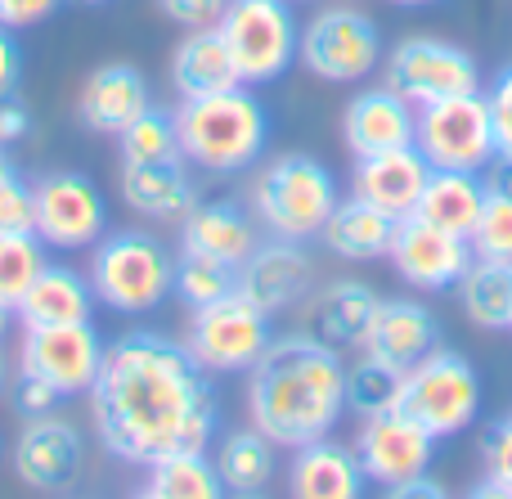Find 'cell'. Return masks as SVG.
I'll list each match as a JSON object with an SVG mask.
<instances>
[{"instance_id": "obj_1", "label": "cell", "mask_w": 512, "mask_h": 499, "mask_svg": "<svg viewBox=\"0 0 512 499\" xmlns=\"http://www.w3.org/2000/svg\"><path fill=\"white\" fill-rule=\"evenodd\" d=\"M99 441L113 459L149 468L176 450H207L216 437L212 374L167 333H122L90 387Z\"/></svg>"}, {"instance_id": "obj_2", "label": "cell", "mask_w": 512, "mask_h": 499, "mask_svg": "<svg viewBox=\"0 0 512 499\" xmlns=\"http://www.w3.org/2000/svg\"><path fill=\"white\" fill-rule=\"evenodd\" d=\"M346 360L337 347L310 338L306 329L270 338L261 360L248 369V414L252 428L274 446H310L333 437L346 414Z\"/></svg>"}, {"instance_id": "obj_3", "label": "cell", "mask_w": 512, "mask_h": 499, "mask_svg": "<svg viewBox=\"0 0 512 499\" xmlns=\"http://www.w3.org/2000/svg\"><path fill=\"white\" fill-rule=\"evenodd\" d=\"M176 131L180 158L189 167L212 171V176H239V171L256 167V158L265 153L270 117L248 86H230L216 95L180 99Z\"/></svg>"}, {"instance_id": "obj_4", "label": "cell", "mask_w": 512, "mask_h": 499, "mask_svg": "<svg viewBox=\"0 0 512 499\" xmlns=\"http://www.w3.org/2000/svg\"><path fill=\"white\" fill-rule=\"evenodd\" d=\"M337 203H342L337 176L310 153H279L265 167H256L248 185V207L270 239H319Z\"/></svg>"}, {"instance_id": "obj_5", "label": "cell", "mask_w": 512, "mask_h": 499, "mask_svg": "<svg viewBox=\"0 0 512 499\" xmlns=\"http://www.w3.org/2000/svg\"><path fill=\"white\" fill-rule=\"evenodd\" d=\"M90 288L117 315H149L176 293V257L149 230H108L90 248Z\"/></svg>"}, {"instance_id": "obj_6", "label": "cell", "mask_w": 512, "mask_h": 499, "mask_svg": "<svg viewBox=\"0 0 512 499\" xmlns=\"http://www.w3.org/2000/svg\"><path fill=\"white\" fill-rule=\"evenodd\" d=\"M396 410H405L414 423H423L436 441L463 437L481 414V374L472 369L468 356L436 347L414 369H405Z\"/></svg>"}, {"instance_id": "obj_7", "label": "cell", "mask_w": 512, "mask_h": 499, "mask_svg": "<svg viewBox=\"0 0 512 499\" xmlns=\"http://www.w3.org/2000/svg\"><path fill=\"white\" fill-rule=\"evenodd\" d=\"M382 32L355 0L328 5L301 27L297 63L328 86H360L382 68Z\"/></svg>"}, {"instance_id": "obj_8", "label": "cell", "mask_w": 512, "mask_h": 499, "mask_svg": "<svg viewBox=\"0 0 512 499\" xmlns=\"http://www.w3.org/2000/svg\"><path fill=\"white\" fill-rule=\"evenodd\" d=\"M221 36L234 54L243 86H270L297 63V18L292 0H225Z\"/></svg>"}, {"instance_id": "obj_9", "label": "cell", "mask_w": 512, "mask_h": 499, "mask_svg": "<svg viewBox=\"0 0 512 499\" xmlns=\"http://www.w3.org/2000/svg\"><path fill=\"white\" fill-rule=\"evenodd\" d=\"M414 144L432 162V171H486V162L499 153L486 90H468V95L423 104L418 108Z\"/></svg>"}, {"instance_id": "obj_10", "label": "cell", "mask_w": 512, "mask_h": 499, "mask_svg": "<svg viewBox=\"0 0 512 499\" xmlns=\"http://www.w3.org/2000/svg\"><path fill=\"white\" fill-rule=\"evenodd\" d=\"M270 315L252 306L243 293H230L221 302H207L189 311L185 324V351L207 369V374H248L270 347Z\"/></svg>"}, {"instance_id": "obj_11", "label": "cell", "mask_w": 512, "mask_h": 499, "mask_svg": "<svg viewBox=\"0 0 512 499\" xmlns=\"http://www.w3.org/2000/svg\"><path fill=\"white\" fill-rule=\"evenodd\" d=\"M382 86L405 95L414 108L436 104L450 95L481 90V68L463 45L441 36H405L382 54Z\"/></svg>"}, {"instance_id": "obj_12", "label": "cell", "mask_w": 512, "mask_h": 499, "mask_svg": "<svg viewBox=\"0 0 512 499\" xmlns=\"http://www.w3.org/2000/svg\"><path fill=\"white\" fill-rule=\"evenodd\" d=\"M36 239L54 252L95 248L108 234V203L86 171H45L32 185Z\"/></svg>"}, {"instance_id": "obj_13", "label": "cell", "mask_w": 512, "mask_h": 499, "mask_svg": "<svg viewBox=\"0 0 512 499\" xmlns=\"http://www.w3.org/2000/svg\"><path fill=\"white\" fill-rule=\"evenodd\" d=\"M108 342L99 338L95 320L86 324H45V329H23L18 342V369L45 378L54 392L68 396H90L104 365Z\"/></svg>"}, {"instance_id": "obj_14", "label": "cell", "mask_w": 512, "mask_h": 499, "mask_svg": "<svg viewBox=\"0 0 512 499\" xmlns=\"http://www.w3.org/2000/svg\"><path fill=\"white\" fill-rule=\"evenodd\" d=\"M351 450L360 455L364 482H378L382 491L409 482V477H423L436 459V437L414 423L405 410H382L360 419V432H355Z\"/></svg>"}, {"instance_id": "obj_15", "label": "cell", "mask_w": 512, "mask_h": 499, "mask_svg": "<svg viewBox=\"0 0 512 499\" xmlns=\"http://www.w3.org/2000/svg\"><path fill=\"white\" fill-rule=\"evenodd\" d=\"M387 261L418 293H445V288H459V279L468 275L472 243L463 234L441 230V225H427L423 216H405V221H396Z\"/></svg>"}, {"instance_id": "obj_16", "label": "cell", "mask_w": 512, "mask_h": 499, "mask_svg": "<svg viewBox=\"0 0 512 499\" xmlns=\"http://www.w3.org/2000/svg\"><path fill=\"white\" fill-rule=\"evenodd\" d=\"M310 288H315V257L306 252V243H256V252L239 266V293L252 306H261L265 315L297 311Z\"/></svg>"}, {"instance_id": "obj_17", "label": "cell", "mask_w": 512, "mask_h": 499, "mask_svg": "<svg viewBox=\"0 0 512 499\" xmlns=\"http://www.w3.org/2000/svg\"><path fill=\"white\" fill-rule=\"evenodd\" d=\"M9 464L18 482L32 491H68L81 473V432L59 414L23 419Z\"/></svg>"}, {"instance_id": "obj_18", "label": "cell", "mask_w": 512, "mask_h": 499, "mask_svg": "<svg viewBox=\"0 0 512 499\" xmlns=\"http://www.w3.org/2000/svg\"><path fill=\"white\" fill-rule=\"evenodd\" d=\"M427 176H432V162L418 153V144L382 149V153H369V158H355L351 194L360 203L387 212L391 221H405V216H414L418 198H423Z\"/></svg>"}, {"instance_id": "obj_19", "label": "cell", "mask_w": 512, "mask_h": 499, "mask_svg": "<svg viewBox=\"0 0 512 499\" xmlns=\"http://www.w3.org/2000/svg\"><path fill=\"white\" fill-rule=\"evenodd\" d=\"M418 131V108L391 86H369L351 95L342 113V140L351 158H369L382 149H405L414 144Z\"/></svg>"}, {"instance_id": "obj_20", "label": "cell", "mask_w": 512, "mask_h": 499, "mask_svg": "<svg viewBox=\"0 0 512 499\" xmlns=\"http://www.w3.org/2000/svg\"><path fill=\"white\" fill-rule=\"evenodd\" d=\"M153 108L149 81L131 63H99L77 90V117L81 126H90L95 135H122L135 117H144Z\"/></svg>"}, {"instance_id": "obj_21", "label": "cell", "mask_w": 512, "mask_h": 499, "mask_svg": "<svg viewBox=\"0 0 512 499\" xmlns=\"http://www.w3.org/2000/svg\"><path fill=\"white\" fill-rule=\"evenodd\" d=\"M441 347V324L427 311L423 302H409V297H378V311H373L369 329L360 338L364 356H378L396 369H414L427 351Z\"/></svg>"}, {"instance_id": "obj_22", "label": "cell", "mask_w": 512, "mask_h": 499, "mask_svg": "<svg viewBox=\"0 0 512 499\" xmlns=\"http://www.w3.org/2000/svg\"><path fill=\"white\" fill-rule=\"evenodd\" d=\"M301 311V329L310 338L328 342V347H360L364 329H369L373 311H378V293L364 279H328L306 293Z\"/></svg>"}, {"instance_id": "obj_23", "label": "cell", "mask_w": 512, "mask_h": 499, "mask_svg": "<svg viewBox=\"0 0 512 499\" xmlns=\"http://www.w3.org/2000/svg\"><path fill=\"white\" fill-rule=\"evenodd\" d=\"M126 207L144 221L158 225H180L198 203L194 176H189L185 158H158V162H122L117 176Z\"/></svg>"}, {"instance_id": "obj_24", "label": "cell", "mask_w": 512, "mask_h": 499, "mask_svg": "<svg viewBox=\"0 0 512 499\" xmlns=\"http://www.w3.org/2000/svg\"><path fill=\"white\" fill-rule=\"evenodd\" d=\"M256 243H261V230H256L252 207L234 203V198L194 203V212L180 221V248L207 252V257L230 261V266H243L256 252Z\"/></svg>"}, {"instance_id": "obj_25", "label": "cell", "mask_w": 512, "mask_h": 499, "mask_svg": "<svg viewBox=\"0 0 512 499\" xmlns=\"http://www.w3.org/2000/svg\"><path fill=\"white\" fill-rule=\"evenodd\" d=\"M95 288L90 275H81L77 266H54L45 261V270L32 279V288L23 293V302L14 306V315L23 320V329H45V324H86L95 320Z\"/></svg>"}, {"instance_id": "obj_26", "label": "cell", "mask_w": 512, "mask_h": 499, "mask_svg": "<svg viewBox=\"0 0 512 499\" xmlns=\"http://www.w3.org/2000/svg\"><path fill=\"white\" fill-rule=\"evenodd\" d=\"M288 491L297 499H355L364 491L360 455L351 446H337L333 437L297 446L288 464Z\"/></svg>"}, {"instance_id": "obj_27", "label": "cell", "mask_w": 512, "mask_h": 499, "mask_svg": "<svg viewBox=\"0 0 512 499\" xmlns=\"http://www.w3.org/2000/svg\"><path fill=\"white\" fill-rule=\"evenodd\" d=\"M171 86H176L180 99H198V95L243 86L221 27H198V32L180 36L176 54H171Z\"/></svg>"}, {"instance_id": "obj_28", "label": "cell", "mask_w": 512, "mask_h": 499, "mask_svg": "<svg viewBox=\"0 0 512 499\" xmlns=\"http://www.w3.org/2000/svg\"><path fill=\"white\" fill-rule=\"evenodd\" d=\"M319 239L342 261H382L391 252V239H396V221L351 194L333 207V216L324 221Z\"/></svg>"}, {"instance_id": "obj_29", "label": "cell", "mask_w": 512, "mask_h": 499, "mask_svg": "<svg viewBox=\"0 0 512 499\" xmlns=\"http://www.w3.org/2000/svg\"><path fill=\"white\" fill-rule=\"evenodd\" d=\"M481 203H486L481 171H432L414 216H423L427 225H441V230L468 239L477 216H481Z\"/></svg>"}, {"instance_id": "obj_30", "label": "cell", "mask_w": 512, "mask_h": 499, "mask_svg": "<svg viewBox=\"0 0 512 499\" xmlns=\"http://www.w3.org/2000/svg\"><path fill=\"white\" fill-rule=\"evenodd\" d=\"M459 302L468 324L486 333L512 329V261H481L472 257L468 275L459 279Z\"/></svg>"}, {"instance_id": "obj_31", "label": "cell", "mask_w": 512, "mask_h": 499, "mask_svg": "<svg viewBox=\"0 0 512 499\" xmlns=\"http://www.w3.org/2000/svg\"><path fill=\"white\" fill-rule=\"evenodd\" d=\"M140 495L149 499H221V473L207 459V450H176V455H162L144 468V486Z\"/></svg>"}, {"instance_id": "obj_32", "label": "cell", "mask_w": 512, "mask_h": 499, "mask_svg": "<svg viewBox=\"0 0 512 499\" xmlns=\"http://www.w3.org/2000/svg\"><path fill=\"white\" fill-rule=\"evenodd\" d=\"M274 441L256 428H239L221 441V455H216V473L221 486L230 495H261L274 477Z\"/></svg>"}, {"instance_id": "obj_33", "label": "cell", "mask_w": 512, "mask_h": 499, "mask_svg": "<svg viewBox=\"0 0 512 499\" xmlns=\"http://www.w3.org/2000/svg\"><path fill=\"white\" fill-rule=\"evenodd\" d=\"M400 378H405V369L387 365V360L378 356H355L351 365H346V410L360 414V419H369V414H382L391 410V405L400 401Z\"/></svg>"}, {"instance_id": "obj_34", "label": "cell", "mask_w": 512, "mask_h": 499, "mask_svg": "<svg viewBox=\"0 0 512 499\" xmlns=\"http://www.w3.org/2000/svg\"><path fill=\"white\" fill-rule=\"evenodd\" d=\"M239 293V266L230 261H216L207 252H194V248H180L176 257V297L198 311L207 302H221V297Z\"/></svg>"}, {"instance_id": "obj_35", "label": "cell", "mask_w": 512, "mask_h": 499, "mask_svg": "<svg viewBox=\"0 0 512 499\" xmlns=\"http://www.w3.org/2000/svg\"><path fill=\"white\" fill-rule=\"evenodd\" d=\"M45 243L36 234H0V306L14 311L32 279L45 270Z\"/></svg>"}, {"instance_id": "obj_36", "label": "cell", "mask_w": 512, "mask_h": 499, "mask_svg": "<svg viewBox=\"0 0 512 499\" xmlns=\"http://www.w3.org/2000/svg\"><path fill=\"white\" fill-rule=\"evenodd\" d=\"M117 153L122 162H158V158H180V131L176 113L149 108L144 117H135L122 135H117Z\"/></svg>"}, {"instance_id": "obj_37", "label": "cell", "mask_w": 512, "mask_h": 499, "mask_svg": "<svg viewBox=\"0 0 512 499\" xmlns=\"http://www.w3.org/2000/svg\"><path fill=\"white\" fill-rule=\"evenodd\" d=\"M468 243H472V257L481 261H512V198L508 194H486Z\"/></svg>"}, {"instance_id": "obj_38", "label": "cell", "mask_w": 512, "mask_h": 499, "mask_svg": "<svg viewBox=\"0 0 512 499\" xmlns=\"http://www.w3.org/2000/svg\"><path fill=\"white\" fill-rule=\"evenodd\" d=\"M481 477L477 495H499V499H512V414L495 419L481 437Z\"/></svg>"}, {"instance_id": "obj_39", "label": "cell", "mask_w": 512, "mask_h": 499, "mask_svg": "<svg viewBox=\"0 0 512 499\" xmlns=\"http://www.w3.org/2000/svg\"><path fill=\"white\" fill-rule=\"evenodd\" d=\"M0 234H36V198L23 176L0 185Z\"/></svg>"}, {"instance_id": "obj_40", "label": "cell", "mask_w": 512, "mask_h": 499, "mask_svg": "<svg viewBox=\"0 0 512 499\" xmlns=\"http://www.w3.org/2000/svg\"><path fill=\"white\" fill-rule=\"evenodd\" d=\"M63 396L54 392L45 378L27 374V369H18L14 378H9V405H14L18 419H41V414H54L59 410Z\"/></svg>"}, {"instance_id": "obj_41", "label": "cell", "mask_w": 512, "mask_h": 499, "mask_svg": "<svg viewBox=\"0 0 512 499\" xmlns=\"http://www.w3.org/2000/svg\"><path fill=\"white\" fill-rule=\"evenodd\" d=\"M486 99H490V122H495L499 158H512V63L495 77V86L486 90Z\"/></svg>"}, {"instance_id": "obj_42", "label": "cell", "mask_w": 512, "mask_h": 499, "mask_svg": "<svg viewBox=\"0 0 512 499\" xmlns=\"http://www.w3.org/2000/svg\"><path fill=\"white\" fill-rule=\"evenodd\" d=\"M162 18H171L185 32H198V27H216L221 23L225 0H158Z\"/></svg>"}, {"instance_id": "obj_43", "label": "cell", "mask_w": 512, "mask_h": 499, "mask_svg": "<svg viewBox=\"0 0 512 499\" xmlns=\"http://www.w3.org/2000/svg\"><path fill=\"white\" fill-rule=\"evenodd\" d=\"M63 0H0V27L9 32H23V27H36L45 18L59 14Z\"/></svg>"}, {"instance_id": "obj_44", "label": "cell", "mask_w": 512, "mask_h": 499, "mask_svg": "<svg viewBox=\"0 0 512 499\" xmlns=\"http://www.w3.org/2000/svg\"><path fill=\"white\" fill-rule=\"evenodd\" d=\"M27 135H32V108H27V99L18 90H9V95H0V144L14 149Z\"/></svg>"}, {"instance_id": "obj_45", "label": "cell", "mask_w": 512, "mask_h": 499, "mask_svg": "<svg viewBox=\"0 0 512 499\" xmlns=\"http://www.w3.org/2000/svg\"><path fill=\"white\" fill-rule=\"evenodd\" d=\"M18 81H23V50H18L14 32L0 27V95L18 90Z\"/></svg>"}, {"instance_id": "obj_46", "label": "cell", "mask_w": 512, "mask_h": 499, "mask_svg": "<svg viewBox=\"0 0 512 499\" xmlns=\"http://www.w3.org/2000/svg\"><path fill=\"white\" fill-rule=\"evenodd\" d=\"M481 185H486V194H508L512 198V158H490L486 171H481Z\"/></svg>"}, {"instance_id": "obj_47", "label": "cell", "mask_w": 512, "mask_h": 499, "mask_svg": "<svg viewBox=\"0 0 512 499\" xmlns=\"http://www.w3.org/2000/svg\"><path fill=\"white\" fill-rule=\"evenodd\" d=\"M391 499H445V486L441 482H432V477H409V482H400V486H391L387 491Z\"/></svg>"}, {"instance_id": "obj_48", "label": "cell", "mask_w": 512, "mask_h": 499, "mask_svg": "<svg viewBox=\"0 0 512 499\" xmlns=\"http://www.w3.org/2000/svg\"><path fill=\"white\" fill-rule=\"evenodd\" d=\"M9 176H18V171H14V158H9V149L0 144V185H5Z\"/></svg>"}, {"instance_id": "obj_49", "label": "cell", "mask_w": 512, "mask_h": 499, "mask_svg": "<svg viewBox=\"0 0 512 499\" xmlns=\"http://www.w3.org/2000/svg\"><path fill=\"white\" fill-rule=\"evenodd\" d=\"M391 5H400V9H427V5H441V0H391Z\"/></svg>"}, {"instance_id": "obj_50", "label": "cell", "mask_w": 512, "mask_h": 499, "mask_svg": "<svg viewBox=\"0 0 512 499\" xmlns=\"http://www.w3.org/2000/svg\"><path fill=\"white\" fill-rule=\"evenodd\" d=\"M9 378H14V374H9V369H5V360H0V401H5V396H9Z\"/></svg>"}, {"instance_id": "obj_51", "label": "cell", "mask_w": 512, "mask_h": 499, "mask_svg": "<svg viewBox=\"0 0 512 499\" xmlns=\"http://www.w3.org/2000/svg\"><path fill=\"white\" fill-rule=\"evenodd\" d=\"M9 315H14V311H9V306H0V342H5V329H9Z\"/></svg>"}, {"instance_id": "obj_52", "label": "cell", "mask_w": 512, "mask_h": 499, "mask_svg": "<svg viewBox=\"0 0 512 499\" xmlns=\"http://www.w3.org/2000/svg\"><path fill=\"white\" fill-rule=\"evenodd\" d=\"M77 5H108V0H77Z\"/></svg>"}, {"instance_id": "obj_53", "label": "cell", "mask_w": 512, "mask_h": 499, "mask_svg": "<svg viewBox=\"0 0 512 499\" xmlns=\"http://www.w3.org/2000/svg\"><path fill=\"white\" fill-rule=\"evenodd\" d=\"M0 450H5V446H0Z\"/></svg>"}]
</instances>
